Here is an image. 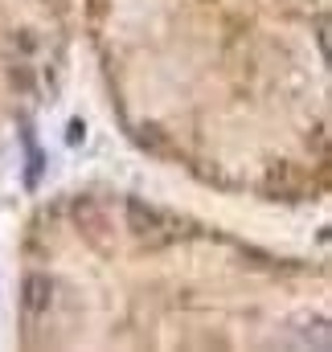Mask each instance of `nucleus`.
<instances>
[{
  "mask_svg": "<svg viewBox=\"0 0 332 352\" xmlns=\"http://www.w3.org/2000/svg\"><path fill=\"white\" fill-rule=\"evenodd\" d=\"M127 230H132L136 242L148 246V250H165V246L176 242V230L168 226V217L152 213V209H144L140 201H127Z\"/></svg>",
  "mask_w": 332,
  "mask_h": 352,
  "instance_id": "obj_1",
  "label": "nucleus"
},
{
  "mask_svg": "<svg viewBox=\"0 0 332 352\" xmlns=\"http://www.w3.org/2000/svg\"><path fill=\"white\" fill-rule=\"evenodd\" d=\"M50 303H54V283H50V274H29L25 287H21V307H25V316H45Z\"/></svg>",
  "mask_w": 332,
  "mask_h": 352,
  "instance_id": "obj_2",
  "label": "nucleus"
},
{
  "mask_svg": "<svg viewBox=\"0 0 332 352\" xmlns=\"http://www.w3.org/2000/svg\"><path fill=\"white\" fill-rule=\"evenodd\" d=\"M136 140H140L144 148H165V135H160L156 127H140V131H136Z\"/></svg>",
  "mask_w": 332,
  "mask_h": 352,
  "instance_id": "obj_3",
  "label": "nucleus"
},
{
  "mask_svg": "<svg viewBox=\"0 0 332 352\" xmlns=\"http://www.w3.org/2000/svg\"><path fill=\"white\" fill-rule=\"evenodd\" d=\"M12 87H17V90H33V70H25V66H21V70H12Z\"/></svg>",
  "mask_w": 332,
  "mask_h": 352,
  "instance_id": "obj_4",
  "label": "nucleus"
}]
</instances>
